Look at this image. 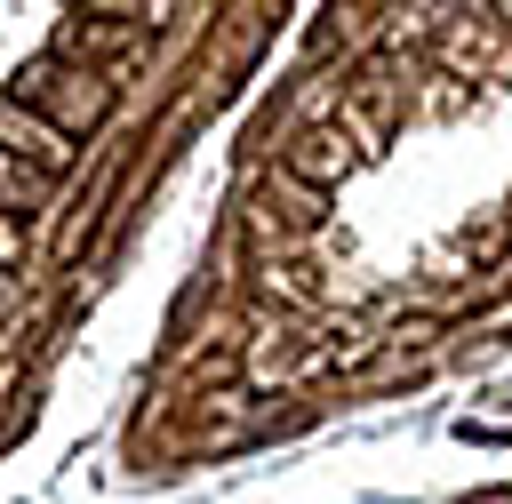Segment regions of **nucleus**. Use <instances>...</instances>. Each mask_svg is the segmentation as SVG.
I'll use <instances>...</instances> for the list:
<instances>
[{
	"mask_svg": "<svg viewBox=\"0 0 512 504\" xmlns=\"http://www.w3.org/2000/svg\"><path fill=\"white\" fill-rule=\"evenodd\" d=\"M296 168L328 184L336 168H352V144H344V136H304V144H296Z\"/></svg>",
	"mask_w": 512,
	"mask_h": 504,
	"instance_id": "obj_1",
	"label": "nucleus"
},
{
	"mask_svg": "<svg viewBox=\"0 0 512 504\" xmlns=\"http://www.w3.org/2000/svg\"><path fill=\"white\" fill-rule=\"evenodd\" d=\"M0 200H8V208H40V176L16 168V160H0Z\"/></svg>",
	"mask_w": 512,
	"mask_h": 504,
	"instance_id": "obj_2",
	"label": "nucleus"
}]
</instances>
